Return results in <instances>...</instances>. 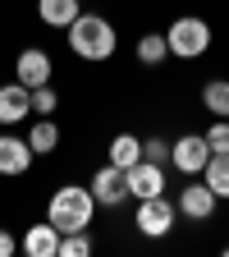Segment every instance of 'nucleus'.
I'll list each match as a JSON object with an SVG mask.
<instances>
[{
  "mask_svg": "<svg viewBox=\"0 0 229 257\" xmlns=\"http://www.w3.org/2000/svg\"><path fill=\"white\" fill-rule=\"evenodd\" d=\"M64 32H69V51H74L78 60H87V64L110 60L115 46H119V32H115V23H110L106 14H87V10H83Z\"/></svg>",
  "mask_w": 229,
  "mask_h": 257,
  "instance_id": "nucleus-1",
  "label": "nucleus"
},
{
  "mask_svg": "<svg viewBox=\"0 0 229 257\" xmlns=\"http://www.w3.org/2000/svg\"><path fill=\"white\" fill-rule=\"evenodd\" d=\"M92 216H96V198H92V188H83V184H60L51 193V202H46V220L55 225L60 234L87 230Z\"/></svg>",
  "mask_w": 229,
  "mask_h": 257,
  "instance_id": "nucleus-2",
  "label": "nucleus"
},
{
  "mask_svg": "<svg viewBox=\"0 0 229 257\" xmlns=\"http://www.w3.org/2000/svg\"><path fill=\"white\" fill-rule=\"evenodd\" d=\"M165 42H170V55H179V60H197V55L211 51V23L183 14V19H174V23L165 28Z\"/></svg>",
  "mask_w": 229,
  "mask_h": 257,
  "instance_id": "nucleus-3",
  "label": "nucleus"
},
{
  "mask_svg": "<svg viewBox=\"0 0 229 257\" xmlns=\"http://www.w3.org/2000/svg\"><path fill=\"white\" fill-rule=\"evenodd\" d=\"M174 220H179V207H174V198H165V193L142 198L138 202V216H133V225H138L142 239H165L174 230Z\"/></svg>",
  "mask_w": 229,
  "mask_h": 257,
  "instance_id": "nucleus-4",
  "label": "nucleus"
},
{
  "mask_svg": "<svg viewBox=\"0 0 229 257\" xmlns=\"http://www.w3.org/2000/svg\"><path fill=\"white\" fill-rule=\"evenodd\" d=\"M206 161H211V143H206V134H183L179 143H170V166L179 170V175H202L206 170Z\"/></svg>",
  "mask_w": 229,
  "mask_h": 257,
  "instance_id": "nucleus-5",
  "label": "nucleus"
},
{
  "mask_svg": "<svg viewBox=\"0 0 229 257\" xmlns=\"http://www.w3.org/2000/svg\"><path fill=\"white\" fill-rule=\"evenodd\" d=\"M87 188H92L96 207H110V211H115V207H124V202H128V175H124L119 166H110V161L92 175V184H87Z\"/></svg>",
  "mask_w": 229,
  "mask_h": 257,
  "instance_id": "nucleus-6",
  "label": "nucleus"
},
{
  "mask_svg": "<svg viewBox=\"0 0 229 257\" xmlns=\"http://www.w3.org/2000/svg\"><path fill=\"white\" fill-rule=\"evenodd\" d=\"M215 193L206 188V179H188L183 188H179V198H174V207H179V216L183 220H211L215 216Z\"/></svg>",
  "mask_w": 229,
  "mask_h": 257,
  "instance_id": "nucleus-7",
  "label": "nucleus"
},
{
  "mask_svg": "<svg viewBox=\"0 0 229 257\" xmlns=\"http://www.w3.org/2000/svg\"><path fill=\"white\" fill-rule=\"evenodd\" d=\"M14 78H19L23 87H42V83L55 78V60H51L42 46H28V51H19V60H14Z\"/></svg>",
  "mask_w": 229,
  "mask_h": 257,
  "instance_id": "nucleus-8",
  "label": "nucleus"
},
{
  "mask_svg": "<svg viewBox=\"0 0 229 257\" xmlns=\"http://www.w3.org/2000/svg\"><path fill=\"white\" fill-rule=\"evenodd\" d=\"M32 161H37V152L28 147V138H19V134H0V175H5V179L28 175Z\"/></svg>",
  "mask_w": 229,
  "mask_h": 257,
  "instance_id": "nucleus-9",
  "label": "nucleus"
},
{
  "mask_svg": "<svg viewBox=\"0 0 229 257\" xmlns=\"http://www.w3.org/2000/svg\"><path fill=\"white\" fill-rule=\"evenodd\" d=\"M128 198H156V193H165V166H156V161H138V166H128Z\"/></svg>",
  "mask_w": 229,
  "mask_h": 257,
  "instance_id": "nucleus-10",
  "label": "nucleus"
},
{
  "mask_svg": "<svg viewBox=\"0 0 229 257\" xmlns=\"http://www.w3.org/2000/svg\"><path fill=\"white\" fill-rule=\"evenodd\" d=\"M28 115H32V87H23L19 78L5 83V87H0V124L14 128V124H23Z\"/></svg>",
  "mask_w": 229,
  "mask_h": 257,
  "instance_id": "nucleus-11",
  "label": "nucleus"
},
{
  "mask_svg": "<svg viewBox=\"0 0 229 257\" xmlns=\"http://www.w3.org/2000/svg\"><path fill=\"white\" fill-rule=\"evenodd\" d=\"M28 257H60V230L51 220H42V225H28V234H23V243H19Z\"/></svg>",
  "mask_w": 229,
  "mask_h": 257,
  "instance_id": "nucleus-12",
  "label": "nucleus"
},
{
  "mask_svg": "<svg viewBox=\"0 0 229 257\" xmlns=\"http://www.w3.org/2000/svg\"><path fill=\"white\" fill-rule=\"evenodd\" d=\"M78 14H83L78 0H37V19H42L46 28H69Z\"/></svg>",
  "mask_w": 229,
  "mask_h": 257,
  "instance_id": "nucleus-13",
  "label": "nucleus"
},
{
  "mask_svg": "<svg viewBox=\"0 0 229 257\" xmlns=\"http://www.w3.org/2000/svg\"><path fill=\"white\" fill-rule=\"evenodd\" d=\"M28 147L37 152V156H51V152L60 147V124L46 119V115H37V119H32V128H28Z\"/></svg>",
  "mask_w": 229,
  "mask_h": 257,
  "instance_id": "nucleus-14",
  "label": "nucleus"
},
{
  "mask_svg": "<svg viewBox=\"0 0 229 257\" xmlns=\"http://www.w3.org/2000/svg\"><path fill=\"white\" fill-rule=\"evenodd\" d=\"M202 179H206V188L215 193L220 202H229V152H211V161H206Z\"/></svg>",
  "mask_w": 229,
  "mask_h": 257,
  "instance_id": "nucleus-15",
  "label": "nucleus"
},
{
  "mask_svg": "<svg viewBox=\"0 0 229 257\" xmlns=\"http://www.w3.org/2000/svg\"><path fill=\"white\" fill-rule=\"evenodd\" d=\"M202 106L215 119H229V78H206L202 83Z\"/></svg>",
  "mask_w": 229,
  "mask_h": 257,
  "instance_id": "nucleus-16",
  "label": "nucleus"
},
{
  "mask_svg": "<svg viewBox=\"0 0 229 257\" xmlns=\"http://www.w3.org/2000/svg\"><path fill=\"white\" fill-rule=\"evenodd\" d=\"M138 161H142V138H133V134H115L110 138V166L128 170V166H138Z\"/></svg>",
  "mask_w": 229,
  "mask_h": 257,
  "instance_id": "nucleus-17",
  "label": "nucleus"
},
{
  "mask_svg": "<svg viewBox=\"0 0 229 257\" xmlns=\"http://www.w3.org/2000/svg\"><path fill=\"white\" fill-rule=\"evenodd\" d=\"M165 55H170L165 32H142V37H138V60H142V64H160Z\"/></svg>",
  "mask_w": 229,
  "mask_h": 257,
  "instance_id": "nucleus-18",
  "label": "nucleus"
},
{
  "mask_svg": "<svg viewBox=\"0 0 229 257\" xmlns=\"http://www.w3.org/2000/svg\"><path fill=\"white\" fill-rule=\"evenodd\" d=\"M60 257H92V239H87V230L60 234Z\"/></svg>",
  "mask_w": 229,
  "mask_h": 257,
  "instance_id": "nucleus-19",
  "label": "nucleus"
},
{
  "mask_svg": "<svg viewBox=\"0 0 229 257\" xmlns=\"http://www.w3.org/2000/svg\"><path fill=\"white\" fill-rule=\"evenodd\" d=\"M55 106H60V92H55L51 83L32 87V115H55Z\"/></svg>",
  "mask_w": 229,
  "mask_h": 257,
  "instance_id": "nucleus-20",
  "label": "nucleus"
},
{
  "mask_svg": "<svg viewBox=\"0 0 229 257\" xmlns=\"http://www.w3.org/2000/svg\"><path fill=\"white\" fill-rule=\"evenodd\" d=\"M206 143H211V152H229V119H215L206 128Z\"/></svg>",
  "mask_w": 229,
  "mask_h": 257,
  "instance_id": "nucleus-21",
  "label": "nucleus"
},
{
  "mask_svg": "<svg viewBox=\"0 0 229 257\" xmlns=\"http://www.w3.org/2000/svg\"><path fill=\"white\" fill-rule=\"evenodd\" d=\"M142 156L156 161V166H165V161H170V143H165V138H147V143H142Z\"/></svg>",
  "mask_w": 229,
  "mask_h": 257,
  "instance_id": "nucleus-22",
  "label": "nucleus"
},
{
  "mask_svg": "<svg viewBox=\"0 0 229 257\" xmlns=\"http://www.w3.org/2000/svg\"><path fill=\"white\" fill-rule=\"evenodd\" d=\"M19 252V243H14V234L5 230V225H0V257H14Z\"/></svg>",
  "mask_w": 229,
  "mask_h": 257,
  "instance_id": "nucleus-23",
  "label": "nucleus"
},
{
  "mask_svg": "<svg viewBox=\"0 0 229 257\" xmlns=\"http://www.w3.org/2000/svg\"><path fill=\"white\" fill-rule=\"evenodd\" d=\"M224 257H229V248H224Z\"/></svg>",
  "mask_w": 229,
  "mask_h": 257,
  "instance_id": "nucleus-24",
  "label": "nucleus"
}]
</instances>
